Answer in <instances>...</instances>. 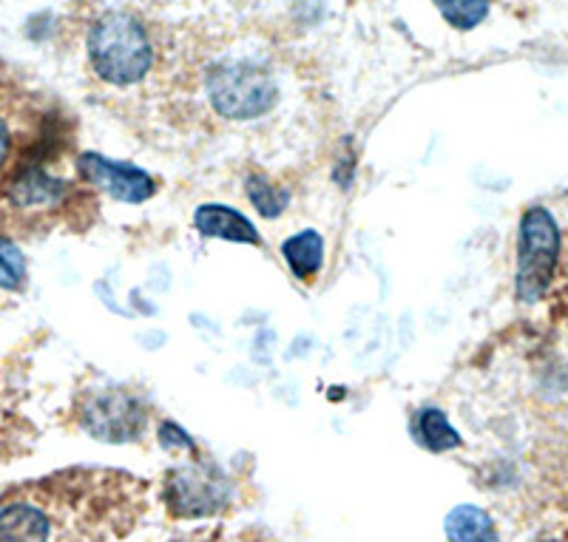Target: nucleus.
<instances>
[{
    "mask_svg": "<svg viewBox=\"0 0 568 542\" xmlns=\"http://www.w3.org/2000/svg\"><path fill=\"white\" fill-rule=\"evenodd\" d=\"M245 187H247V200H251L253 205H256L258 214L267 216V219H276L284 207H287V202H291V194H287V191L273 187L271 182L262 180V176H251Z\"/></svg>",
    "mask_w": 568,
    "mask_h": 542,
    "instance_id": "4468645a",
    "label": "nucleus"
},
{
    "mask_svg": "<svg viewBox=\"0 0 568 542\" xmlns=\"http://www.w3.org/2000/svg\"><path fill=\"white\" fill-rule=\"evenodd\" d=\"M284 262L291 265L293 276L311 282L324 265V242L316 231H302L282 245Z\"/></svg>",
    "mask_w": 568,
    "mask_h": 542,
    "instance_id": "1a4fd4ad",
    "label": "nucleus"
},
{
    "mask_svg": "<svg viewBox=\"0 0 568 542\" xmlns=\"http://www.w3.org/2000/svg\"><path fill=\"white\" fill-rule=\"evenodd\" d=\"M162 498L174 517H207L225 505L227 483L216 466L194 460V463L171 471Z\"/></svg>",
    "mask_w": 568,
    "mask_h": 542,
    "instance_id": "39448f33",
    "label": "nucleus"
},
{
    "mask_svg": "<svg viewBox=\"0 0 568 542\" xmlns=\"http://www.w3.org/2000/svg\"><path fill=\"white\" fill-rule=\"evenodd\" d=\"M9 154H12V129H9V123L0 116V168L7 165Z\"/></svg>",
    "mask_w": 568,
    "mask_h": 542,
    "instance_id": "f3484780",
    "label": "nucleus"
},
{
    "mask_svg": "<svg viewBox=\"0 0 568 542\" xmlns=\"http://www.w3.org/2000/svg\"><path fill=\"white\" fill-rule=\"evenodd\" d=\"M433 3L438 7L440 18L460 32L475 29L489 14V0H433Z\"/></svg>",
    "mask_w": 568,
    "mask_h": 542,
    "instance_id": "ddd939ff",
    "label": "nucleus"
},
{
    "mask_svg": "<svg viewBox=\"0 0 568 542\" xmlns=\"http://www.w3.org/2000/svg\"><path fill=\"white\" fill-rule=\"evenodd\" d=\"M89 60L98 78L111 85L140 83L151 69V40L136 18L125 12H109L91 27Z\"/></svg>",
    "mask_w": 568,
    "mask_h": 542,
    "instance_id": "f03ea898",
    "label": "nucleus"
},
{
    "mask_svg": "<svg viewBox=\"0 0 568 542\" xmlns=\"http://www.w3.org/2000/svg\"><path fill=\"white\" fill-rule=\"evenodd\" d=\"M83 427L105 443H125L142 434L145 409L123 389H105L83 403Z\"/></svg>",
    "mask_w": 568,
    "mask_h": 542,
    "instance_id": "423d86ee",
    "label": "nucleus"
},
{
    "mask_svg": "<svg viewBox=\"0 0 568 542\" xmlns=\"http://www.w3.org/2000/svg\"><path fill=\"white\" fill-rule=\"evenodd\" d=\"M194 227L202 236H211V239L240 242V245H258L262 242V236H258V231L247 216H242L240 211H233L227 205H213V202L196 207Z\"/></svg>",
    "mask_w": 568,
    "mask_h": 542,
    "instance_id": "6e6552de",
    "label": "nucleus"
},
{
    "mask_svg": "<svg viewBox=\"0 0 568 542\" xmlns=\"http://www.w3.org/2000/svg\"><path fill=\"white\" fill-rule=\"evenodd\" d=\"M213 109L227 120H253L273 109L276 83L256 63H222L207 80Z\"/></svg>",
    "mask_w": 568,
    "mask_h": 542,
    "instance_id": "20e7f679",
    "label": "nucleus"
},
{
    "mask_svg": "<svg viewBox=\"0 0 568 542\" xmlns=\"http://www.w3.org/2000/svg\"><path fill=\"white\" fill-rule=\"evenodd\" d=\"M65 194L63 182L45 176L43 171H29L12 185V200L20 207H38V205H58Z\"/></svg>",
    "mask_w": 568,
    "mask_h": 542,
    "instance_id": "9d476101",
    "label": "nucleus"
},
{
    "mask_svg": "<svg viewBox=\"0 0 568 542\" xmlns=\"http://www.w3.org/2000/svg\"><path fill=\"white\" fill-rule=\"evenodd\" d=\"M446 534L453 540H495V525L475 505H460L446 520Z\"/></svg>",
    "mask_w": 568,
    "mask_h": 542,
    "instance_id": "f8f14e48",
    "label": "nucleus"
},
{
    "mask_svg": "<svg viewBox=\"0 0 568 542\" xmlns=\"http://www.w3.org/2000/svg\"><path fill=\"white\" fill-rule=\"evenodd\" d=\"M23 276H27V262H23V256L9 242L0 239V287L14 290V287L23 285Z\"/></svg>",
    "mask_w": 568,
    "mask_h": 542,
    "instance_id": "2eb2a0df",
    "label": "nucleus"
},
{
    "mask_svg": "<svg viewBox=\"0 0 568 542\" xmlns=\"http://www.w3.org/2000/svg\"><path fill=\"white\" fill-rule=\"evenodd\" d=\"M145 511V483L125 471L54 474L0 509V540H116Z\"/></svg>",
    "mask_w": 568,
    "mask_h": 542,
    "instance_id": "f257e3e1",
    "label": "nucleus"
},
{
    "mask_svg": "<svg viewBox=\"0 0 568 542\" xmlns=\"http://www.w3.org/2000/svg\"><path fill=\"white\" fill-rule=\"evenodd\" d=\"M560 256V231L546 207H529L520 219L517 239V296L535 304L546 296Z\"/></svg>",
    "mask_w": 568,
    "mask_h": 542,
    "instance_id": "7ed1b4c3",
    "label": "nucleus"
},
{
    "mask_svg": "<svg viewBox=\"0 0 568 542\" xmlns=\"http://www.w3.org/2000/svg\"><path fill=\"white\" fill-rule=\"evenodd\" d=\"M160 443L169 449V452H180V449H196V443L191 438H187L185 432H182L176 423H162L160 429Z\"/></svg>",
    "mask_w": 568,
    "mask_h": 542,
    "instance_id": "dca6fc26",
    "label": "nucleus"
},
{
    "mask_svg": "<svg viewBox=\"0 0 568 542\" xmlns=\"http://www.w3.org/2000/svg\"><path fill=\"white\" fill-rule=\"evenodd\" d=\"M420 429V443L429 449V452H449V449H458L460 434L455 432V427L446 420V415L440 409H424L418 418Z\"/></svg>",
    "mask_w": 568,
    "mask_h": 542,
    "instance_id": "9b49d317",
    "label": "nucleus"
},
{
    "mask_svg": "<svg viewBox=\"0 0 568 542\" xmlns=\"http://www.w3.org/2000/svg\"><path fill=\"white\" fill-rule=\"evenodd\" d=\"M78 171L89 185H98L111 200L125 202V205H140L156 194L154 176L140 171L136 165H129V162L105 160L100 154H83L78 162Z\"/></svg>",
    "mask_w": 568,
    "mask_h": 542,
    "instance_id": "0eeeda50",
    "label": "nucleus"
}]
</instances>
